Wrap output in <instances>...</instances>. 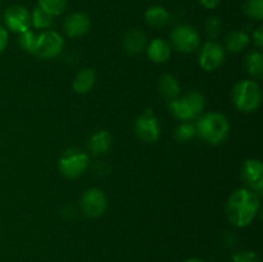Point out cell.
Segmentation results:
<instances>
[{
	"instance_id": "obj_1",
	"label": "cell",
	"mask_w": 263,
	"mask_h": 262,
	"mask_svg": "<svg viewBox=\"0 0 263 262\" xmlns=\"http://www.w3.org/2000/svg\"><path fill=\"white\" fill-rule=\"evenodd\" d=\"M261 210V197L249 188L234 190L225 205L226 217L235 228H247L258 216Z\"/></svg>"
},
{
	"instance_id": "obj_2",
	"label": "cell",
	"mask_w": 263,
	"mask_h": 262,
	"mask_svg": "<svg viewBox=\"0 0 263 262\" xmlns=\"http://www.w3.org/2000/svg\"><path fill=\"white\" fill-rule=\"evenodd\" d=\"M197 136L211 145L222 144L230 135L229 118L221 112L203 113L197 118Z\"/></svg>"
},
{
	"instance_id": "obj_3",
	"label": "cell",
	"mask_w": 263,
	"mask_h": 262,
	"mask_svg": "<svg viewBox=\"0 0 263 262\" xmlns=\"http://www.w3.org/2000/svg\"><path fill=\"white\" fill-rule=\"evenodd\" d=\"M205 108V98L199 91H189L168 102L170 113L181 122H192L203 115Z\"/></svg>"
},
{
	"instance_id": "obj_4",
	"label": "cell",
	"mask_w": 263,
	"mask_h": 262,
	"mask_svg": "<svg viewBox=\"0 0 263 262\" xmlns=\"http://www.w3.org/2000/svg\"><path fill=\"white\" fill-rule=\"evenodd\" d=\"M231 99L240 112H256L262 102V91L258 82L253 79L238 81L231 90Z\"/></svg>"
},
{
	"instance_id": "obj_5",
	"label": "cell",
	"mask_w": 263,
	"mask_h": 262,
	"mask_svg": "<svg viewBox=\"0 0 263 262\" xmlns=\"http://www.w3.org/2000/svg\"><path fill=\"white\" fill-rule=\"evenodd\" d=\"M90 166L89 153L80 148H68L62 153L58 161V170L66 179L81 177Z\"/></svg>"
},
{
	"instance_id": "obj_6",
	"label": "cell",
	"mask_w": 263,
	"mask_h": 262,
	"mask_svg": "<svg viewBox=\"0 0 263 262\" xmlns=\"http://www.w3.org/2000/svg\"><path fill=\"white\" fill-rule=\"evenodd\" d=\"M171 46L177 51L184 54H189L200 48L202 39L195 27L190 25H179L174 27L170 33Z\"/></svg>"
},
{
	"instance_id": "obj_7",
	"label": "cell",
	"mask_w": 263,
	"mask_h": 262,
	"mask_svg": "<svg viewBox=\"0 0 263 262\" xmlns=\"http://www.w3.org/2000/svg\"><path fill=\"white\" fill-rule=\"evenodd\" d=\"M80 208L84 216L89 218L102 217L108 208V198L99 188H89L80 199Z\"/></svg>"
},
{
	"instance_id": "obj_8",
	"label": "cell",
	"mask_w": 263,
	"mask_h": 262,
	"mask_svg": "<svg viewBox=\"0 0 263 262\" xmlns=\"http://www.w3.org/2000/svg\"><path fill=\"white\" fill-rule=\"evenodd\" d=\"M136 136L148 144L156 143L161 136V126L153 109H145L135 120Z\"/></svg>"
},
{
	"instance_id": "obj_9",
	"label": "cell",
	"mask_w": 263,
	"mask_h": 262,
	"mask_svg": "<svg viewBox=\"0 0 263 262\" xmlns=\"http://www.w3.org/2000/svg\"><path fill=\"white\" fill-rule=\"evenodd\" d=\"M226 51L216 40H208L202 45L198 55L199 67L205 72H213L220 68L225 62Z\"/></svg>"
},
{
	"instance_id": "obj_10",
	"label": "cell",
	"mask_w": 263,
	"mask_h": 262,
	"mask_svg": "<svg viewBox=\"0 0 263 262\" xmlns=\"http://www.w3.org/2000/svg\"><path fill=\"white\" fill-rule=\"evenodd\" d=\"M64 49V39L61 33L53 30H46L39 33L35 55L41 59L57 58Z\"/></svg>"
},
{
	"instance_id": "obj_11",
	"label": "cell",
	"mask_w": 263,
	"mask_h": 262,
	"mask_svg": "<svg viewBox=\"0 0 263 262\" xmlns=\"http://www.w3.org/2000/svg\"><path fill=\"white\" fill-rule=\"evenodd\" d=\"M4 25L5 28L10 32L22 33L30 30L31 26V13L26 7L20 4L10 5L4 12Z\"/></svg>"
},
{
	"instance_id": "obj_12",
	"label": "cell",
	"mask_w": 263,
	"mask_h": 262,
	"mask_svg": "<svg viewBox=\"0 0 263 262\" xmlns=\"http://www.w3.org/2000/svg\"><path fill=\"white\" fill-rule=\"evenodd\" d=\"M241 179L248 188L261 197L263 192V163L258 158H248L243 162L240 170Z\"/></svg>"
},
{
	"instance_id": "obj_13",
	"label": "cell",
	"mask_w": 263,
	"mask_h": 262,
	"mask_svg": "<svg viewBox=\"0 0 263 262\" xmlns=\"http://www.w3.org/2000/svg\"><path fill=\"white\" fill-rule=\"evenodd\" d=\"M91 21L89 15L82 12H76L66 17L63 22V31L68 38H81L89 33Z\"/></svg>"
},
{
	"instance_id": "obj_14",
	"label": "cell",
	"mask_w": 263,
	"mask_h": 262,
	"mask_svg": "<svg viewBox=\"0 0 263 262\" xmlns=\"http://www.w3.org/2000/svg\"><path fill=\"white\" fill-rule=\"evenodd\" d=\"M148 45L146 33L140 28H130L123 36V49L127 55H138Z\"/></svg>"
},
{
	"instance_id": "obj_15",
	"label": "cell",
	"mask_w": 263,
	"mask_h": 262,
	"mask_svg": "<svg viewBox=\"0 0 263 262\" xmlns=\"http://www.w3.org/2000/svg\"><path fill=\"white\" fill-rule=\"evenodd\" d=\"M146 55L151 59V62L157 64H163L170 61L172 55V46L168 41L164 39L157 38L149 41L145 48Z\"/></svg>"
},
{
	"instance_id": "obj_16",
	"label": "cell",
	"mask_w": 263,
	"mask_h": 262,
	"mask_svg": "<svg viewBox=\"0 0 263 262\" xmlns=\"http://www.w3.org/2000/svg\"><path fill=\"white\" fill-rule=\"evenodd\" d=\"M112 135L107 130H99L92 134L87 140V152L95 157L104 156L112 146Z\"/></svg>"
},
{
	"instance_id": "obj_17",
	"label": "cell",
	"mask_w": 263,
	"mask_h": 262,
	"mask_svg": "<svg viewBox=\"0 0 263 262\" xmlns=\"http://www.w3.org/2000/svg\"><path fill=\"white\" fill-rule=\"evenodd\" d=\"M158 90L164 99L174 100L181 95V85L176 76L171 73H163L159 77Z\"/></svg>"
},
{
	"instance_id": "obj_18",
	"label": "cell",
	"mask_w": 263,
	"mask_h": 262,
	"mask_svg": "<svg viewBox=\"0 0 263 262\" xmlns=\"http://www.w3.org/2000/svg\"><path fill=\"white\" fill-rule=\"evenodd\" d=\"M249 44H251V36L247 32H244V31L235 30L229 32V35L226 36L223 49H225V51H229V53L238 54L246 50Z\"/></svg>"
},
{
	"instance_id": "obj_19",
	"label": "cell",
	"mask_w": 263,
	"mask_h": 262,
	"mask_svg": "<svg viewBox=\"0 0 263 262\" xmlns=\"http://www.w3.org/2000/svg\"><path fill=\"white\" fill-rule=\"evenodd\" d=\"M95 72L91 68H82L77 72L72 81V87L77 94H87L95 85Z\"/></svg>"
},
{
	"instance_id": "obj_20",
	"label": "cell",
	"mask_w": 263,
	"mask_h": 262,
	"mask_svg": "<svg viewBox=\"0 0 263 262\" xmlns=\"http://www.w3.org/2000/svg\"><path fill=\"white\" fill-rule=\"evenodd\" d=\"M145 22L149 27L156 28V30L166 27L170 22L168 10L161 5L149 7L145 12Z\"/></svg>"
},
{
	"instance_id": "obj_21",
	"label": "cell",
	"mask_w": 263,
	"mask_h": 262,
	"mask_svg": "<svg viewBox=\"0 0 263 262\" xmlns=\"http://www.w3.org/2000/svg\"><path fill=\"white\" fill-rule=\"evenodd\" d=\"M244 67L253 80L263 77V54L259 50L249 51L244 59Z\"/></svg>"
},
{
	"instance_id": "obj_22",
	"label": "cell",
	"mask_w": 263,
	"mask_h": 262,
	"mask_svg": "<svg viewBox=\"0 0 263 262\" xmlns=\"http://www.w3.org/2000/svg\"><path fill=\"white\" fill-rule=\"evenodd\" d=\"M53 15L46 13L40 7H35L31 13V26L37 30H48L53 25Z\"/></svg>"
},
{
	"instance_id": "obj_23",
	"label": "cell",
	"mask_w": 263,
	"mask_h": 262,
	"mask_svg": "<svg viewBox=\"0 0 263 262\" xmlns=\"http://www.w3.org/2000/svg\"><path fill=\"white\" fill-rule=\"evenodd\" d=\"M243 13L249 20L261 22L263 20V0H246Z\"/></svg>"
},
{
	"instance_id": "obj_24",
	"label": "cell",
	"mask_w": 263,
	"mask_h": 262,
	"mask_svg": "<svg viewBox=\"0 0 263 262\" xmlns=\"http://www.w3.org/2000/svg\"><path fill=\"white\" fill-rule=\"evenodd\" d=\"M197 136V130H195V123L189 122H181L175 130V139L179 143H187L192 139Z\"/></svg>"
},
{
	"instance_id": "obj_25",
	"label": "cell",
	"mask_w": 263,
	"mask_h": 262,
	"mask_svg": "<svg viewBox=\"0 0 263 262\" xmlns=\"http://www.w3.org/2000/svg\"><path fill=\"white\" fill-rule=\"evenodd\" d=\"M37 7L55 17L66 10L67 0H37Z\"/></svg>"
},
{
	"instance_id": "obj_26",
	"label": "cell",
	"mask_w": 263,
	"mask_h": 262,
	"mask_svg": "<svg viewBox=\"0 0 263 262\" xmlns=\"http://www.w3.org/2000/svg\"><path fill=\"white\" fill-rule=\"evenodd\" d=\"M37 36L33 31L27 30L18 35V44L26 53L35 54L36 45H37Z\"/></svg>"
},
{
	"instance_id": "obj_27",
	"label": "cell",
	"mask_w": 263,
	"mask_h": 262,
	"mask_svg": "<svg viewBox=\"0 0 263 262\" xmlns=\"http://www.w3.org/2000/svg\"><path fill=\"white\" fill-rule=\"evenodd\" d=\"M223 22L220 17H210L205 21L204 31L205 35L210 38V40H215L222 33Z\"/></svg>"
},
{
	"instance_id": "obj_28",
	"label": "cell",
	"mask_w": 263,
	"mask_h": 262,
	"mask_svg": "<svg viewBox=\"0 0 263 262\" xmlns=\"http://www.w3.org/2000/svg\"><path fill=\"white\" fill-rule=\"evenodd\" d=\"M231 262H261L258 253L251 249H240L234 252L231 256Z\"/></svg>"
},
{
	"instance_id": "obj_29",
	"label": "cell",
	"mask_w": 263,
	"mask_h": 262,
	"mask_svg": "<svg viewBox=\"0 0 263 262\" xmlns=\"http://www.w3.org/2000/svg\"><path fill=\"white\" fill-rule=\"evenodd\" d=\"M252 40H253V44L256 45L257 49L263 48V27L262 26H258L256 28V31L252 35Z\"/></svg>"
},
{
	"instance_id": "obj_30",
	"label": "cell",
	"mask_w": 263,
	"mask_h": 262,
	"mask_svg": "<svg viewBox=\"0 0 263 262\" xmlns=\"http://www.w3.org/2000/svg\"><path fill=\"white\" fill-rule=\"evenodd\" d=\"M8 41H9V33L4 26L0 25V54L7 49Z\"/></svg>"
},
{
	"instance_id": "obj_31",
	"label": "cell",
	"mask_w": 263,
	"mask_h": 262,
	"mask_svg": "<svg viewBox=\"0 0 263 262\" xmlns=\"http://www.w3.org/2000/svg\"><path fill=\"white\" fill-rule=\"evenodd\" d=\"M221 2L222 0H198V3L205 9H215L221 4Z\"/></svg>"
},
{
	"instance_id": "obj_32",
	"label": "cell",
	"mask_w": 263,
	"mask_h": 262,
	"mask_svg": "<svg viewBox=\"0 0 263 262\" xmlns=\"http://www.w3.org/2000/svg\"><path fill=\"white\" fill-rule=\"evenodd\" d=\"M184 262H205V261H203V259H200V258H187L186 261H184Z\"/></svg>"
}]
</instances>
